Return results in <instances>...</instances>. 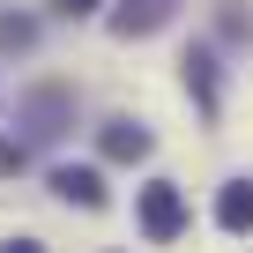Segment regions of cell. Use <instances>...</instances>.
Segmentation results:
<instances>
[{
	"label": "cell",
	"mask_w": 253,
	"mask_h": 253,
	"mask_svg": "<svg viewBox=\"0 0 253 253\" xmlns=\"http://www.w3.org/2000/svg\"><path fill=\"white\" fill-rule=\"evenodd\" d=\"M216 223L223 231H253V179H231L216 194Z\"/></svg>",
	"instance_id": "cell-5"
},
{
	"label": "cell",
	"mask_w": 253,
	"mask_h": 253,
	"mask_svg": "<svg viewBox=\"0 0 253 253\" xmlns=\"http://www.w3.org/2000/svg\"><path fill=\"white\" fill-rule=\"evenodd\" d=\"M0 253H38V238H8V246H0Z\"/></svg>",
	"instance_id": "cell-10"
},
{
	"label": "cell",
	"mask_w": 253,
	"mask_h": 253,
	"mask_svg": "<svg viewBox=\"0 0 253 253\" xmlns=\"http://www.w3.org/2000/svg\"><path fill=\"white\" fill-rule=\"evenodd\" d=\"M52 194L75 201V209H104V179H97V164H60V171H52Z\"/></svg>",
	"instance_id": "cell-3"
},
{
	"label": "cell",
	"mask_w": 253,
	"mask_h": 253,
	"mask_svg": "<svg viewBox=\"0 0 253 253\" xmlns=\"http://www.w3.org/2000/svg\"><path fill=\"white\" fill-rule=\"evenodd\" d=\"M142 231H149L157 246H171V238L186 231V201H179L171 179H149V186H142Z\"/></svg>",
	"instance_id": "cell-1"
},
{
	"label": "cell",
	"mask_w": 253,
	"mask_h": 253,
	"mask_svg": "<svg viewBox=\"0 0 253 253\" xmlns=\"http://www.w3.org/2000/svg\"><path fill=\"white\" fill-rule=\"evenodd\" d=\"M8 171H23V142H0V179Z\"/></svg>",
	"instance_id": "cell-8"
},
{
	"label": "cell",
	"mask_w": 253,
	"mask_h": 253,
	"mask_svg": "<svg viewBox=\"0 0 253 253\" xmlns=\"http://www.w3.org/2000/svg\"><path fill=\"white\" fill-rule=\"evenodd\" d=\"M171 8H179V0H119L112 30H119V38H149V30H164V23H171Z\"/></svg>",
	"instance_id": "cell-4"
},
{
	"label": "cell",
	"mask_w": 253,
	"mask_h": 253,
	"mask_svg": "<svg viewBox=\"0 0 253 253\" xmlns=\"http://www.w3.org/2000/svg\"><path fill=\"white\" fill-rule=\"evenodd\" d=\"M38 45V23L30 15H0V52H30Z\"/></svg>",
	"instance_id": "cell-7"
},
{
	"label": "cell",
	"mask_w": 253,
	"mask_h": 253,
	"mask_svg": "<svg viewBox=\"0 0 253 253\" xmlns=\"http://www.w3.org/2000/svg\"><path fill=\"white\" fill-rule=\"evenodd\" d=\"M89 8H97V0H60V15H67V23H75V15H89Z\"/></svg>",
	"instance_id": "cell-9"
},
{
	"label": "cell",
	"mask_w": 253,
	"mask_h": 253,
	"mask_svg": "<svg viewBox=\"0 0 253 253\" xmlns=\"http://www.w3.org/2000/svg\"><path fill=\"white\" fill-rule=\"evenodd\" d=\"M186 82H194L201 112H216V52H209V45H194V52H186Z\"/></svg>",
	"instance_id": "cell-6"
},
{
	"label": "cell",
	"mask_w": 253,
	"mask_h": 253,
	"mask_svg": "<svg viewBox=\"0 0 253 253\" xmlns=\"http://www.w3.org/2000/svg\"><path fill=\"white\" fill-rule=\"evenodd\" d=\"M97 149H104L112 164H142V157H149V126H134V119H104V126H97Z\"/></svg>",
	"instance_id": "cell-2"
}]
</instances>
